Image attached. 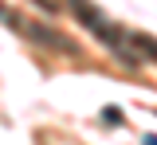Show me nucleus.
Instances as JSON below:
<instances>
[{
  "label": "nucleus",
  "instance_id": "obj_1",
  "mask_svg": "<svg viewBox=\"0 0 157 145\" xmlns=\"http://www.w3.org/2000/svg\"><path fill=\"white\" fill-rule=\"evenodd\" d=\"M8 28L24 32L28 39H36V43H51V47H59V51L75 55V43L67 39V35H59V32H51V28H43V24H32V20H24V16H12V20H8Z\"/></svg>",
  "mask_w": 157,
  "mask_h": 145
},
{
  "label": "nucleus",
  "instance_id": "obj_2",
  "mask_svg": "<svg viewBox=\"0 0 157 145\" xmlns=\"http://www.w3.org/2000/svg\"><path fill=\"white\" fill-rule=\"evenodd\" d=\"M130 47L141 51V59L157 63V39H153V35H145V32H130Z\"/></svg>",
  "mask_w": 157,
  "mask_h": 145
},
{
  "label": "nucleus",
  "instance_id": "obj_3",
  "mask_svg": "<svg viewBox=\"0 0 157 145\" xmlns=\"http://www.w3.org/2000/svg\"><path fill=\"white\" fill-rule=\"evenodd\" d=\"M102 118H106L110 125H118V122H122V110H118V106H106V110H102Z\"/></svg>",
  "mask_w": 157,
  "mask_h": 145
},
{
  "label": "nucleus",
  "instance_id": "obj_4",
  "mask_svg": "<svg viewBox=\"0 0 157 145\" xmlns=\"http://www.w3.org/2000/svg\"><path fill=\"white\" fill-rule=\"evenodd\" d=\"M39 8H43V12H59V8H63V0H36Z\"/></svg>",
  "mask_w": 157,
  "mask_h": 145
},
{
  "label": "nucleus",
  "instance_id": "obj_5",
  "mask_svg": "<svg viewBox=\"0 0 157 145\" xmlns=\"http://www.w3.org/2000/svg\"><path fill=\"white\" fill-rule=\"evenodd\" d=\"M141 145H157V137H145V141H141Z\"/></svg>",
  "mask_w": 157,
  "mask_h": 145
}]
</instances>
